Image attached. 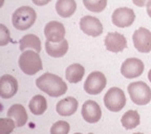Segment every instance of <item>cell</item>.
Segmentation results:
<instances>
[{"instance_id":"30bf717a","label":"cell","mask_w":151,"mask_h":134,"mask_svg":"<svg viewBox=\"0 0 151 134\" xmlns=\"http://www.w3.org/2000/svg\"><path fill=\"white\" fill-rule=\"evenodd\" d=\"M80 28L84 34L91 37H99L103 33V25L101 21L92 16H85L81 18Z\"/></svg>"},{"instance_id":"83f0119b","label":"cell","mask_w":151,"mask_h":134,"mask_svg":"<svg viewBox=\"0 0 151 134\" xmlns=\"http://www.w3.org/2000/svg\"><path fill=\"white\" fill-rule=\"evenodd\" d=\"M36 5H39V6H42V5H46L52 1V0H32Z\"/></svg>"},{"instance_id":"44dd1931","label":"cell","mask_w":151,"mask_h":134,"mask_svg":"<svg viewBox=\"0 0 151 134\" xmlns=\"http://www.w3.org/2000/svg\"><path fill=\"white\" fill-rule=\"evenodd\" d=\"M29 110L33 114L35 115H41L45 112V110L47 109V102L46 99L40 94H37L33 99L29 101L28 104Z\"/></svg>"},{"instance_id":"5b68a950","label":"cell","mask_w":151,"mask_h":134,"mask_svg":"<svg viewBox=\"0 0 151 134\" xmlns=\"http://www.w3.org/2000/svg\"><path fill=\"white\" fill-rule=\"evenodd\" d=\"M104 104L109 111L119 112L126 105V97L122 89L112 87L106 92L104 97Z\"/></svg>"},{"instance_id":"3957f363","label":"cell","mask_w":151,"mask_h":134,"mask_svg":"<svg viewBox=\"0 0 151 134\" xmlns=\"http://www.w3.org/2000/svg\"><path fill=\"white\" fill-rule=\"evenodd\" d=\"M37 14L31 6H21L17 9L13 14L12 22L15 28L19 31H25L34 25Z\"/></svg>"},{"instance_id":"8fae6325","label":"cell","mask_w":151,"mask_h":134,"mask_svg":"<svg viewBox=\"0 0 151 134\" xmlns=\"http://www.w3.org/2000/svg\"><path fill=\"white\" fill-rule=\"evenodd\" d=\"M82 116L85 120L89 124L98 123L102 118V110L101 107L97 102L88 100L82 106Z\"/></svg>"},{"instance_id":"f1b7e54d","label":"cell","mask_w":151,"mask_h":134,"mask_svg":"<svg viewBox=\"0 0 151 134\" xmlns=\"http://www.w3.org/2000/svg\"><path fill=\"white\" fill-rule=\"evenodd\" d=\"M147 14L151 18V1H149L148 4H147Z\"/></svg>"},{"instance_id":"4dcf8cb0","label":"cell","mask_w":151,"mask_h":134,"mask_svg":"<svg viewBox=\"0 0 151 134\" xmlns=\"http://www.w3.org/2000/svg\"><path fill=\"white\" fill-rule=\"evenodd\" d=\"M133 134H143V133H139V132H137V133H133Z\"/></svg>"},{"instance_id":"6da1fadb","label":"cell","mask_w":151,"mask_h":134,"mask_svg":"<svg viewBox=\"0 0 151 134\" xmlns=\"http://www.w3.org/2000/svg\"><path fill=\"white\" fill-rule=\"evenodd\" d=\"M37 87L42 92H45L50 97H61L67 91V84H65L59 75L46 72L36 80Z\"/></svg>"},{"instance_id":"2e32d148","label":"cell","mask_w":151,"mask_h":134,"mask_svg":"<svg viewBox=\"0 0 151 134\" xmlns=\"http://www.w3.org/2000/svg\"><path fill=\"white\" fill-rule=\"evenodd\" d=\"M45 50L47 54L52 58H61L65 56V54L68 50V42L64 39L61 42H50L46 40L45 42Z\"/></svg>"},{"instance_id":"4fadbf2b","label":"cell","mask_w":151,"mask_h":134,"mask_svg":"<svg viewBox=\"0 0 151 134\" xmlns=\"http://www.w3.org/2000/svg\"><path fill=\"white\" fill-rule=\"evenodd\" d=\"M106 49L111 52H120L127 47V40L124 35L119 33H109L105 37Z\"/></svg>"},{"instance_id":"4316f807","label":"cell","mask_w":151,"mask_h":134,"mask_svg":"<svg viewBox=\"0 0 151 134\" xmlns=\"http://www.w3.org/2000/svg\"><path fill=\"white\" fill-rule=\"evenodd\" d=\"M149 1H151V0H132V2L134 3V5H137V6H144V5L148 4Z\"/></svg>"},{"instance_id":"9c48e42d","label":"cell","mask_w":151,"mask_h":134,"mask_svg":"<svg viewBox=\"0 0 151 134\" xmlns=\"http://www.w3.org/2000/svg\"><path fill=\"white\" fill-rule=\"evenodd\" d=\"M111 19H112V23L118 27H128L134 22L135 14L131 9L120 7L113 12Z\"/></svg>"},{"instance_id":"8992f818","label":"cell","mask_w":151,"mask_h":134,"mask_svg":"<svg viewBox=\"0 0 151 134\" xmlns=\"http://www.w3.org/2000/svg\"><path fill=\"white\" fill-rule=\"evenodd\" d=\"M106 78L100 71H93L87 77L84 83V90L88 94H99L106 86Z\"/></svg>"},{"instance_id":"9a60e30c","label":"cell","mask_w":151,"mask_h":134,"mask_svg":"<svg viewBox=\"0 0 151 134\" xmlns=\"http://www.w3.org/2000/svg\"><path fill=\"white\" fill-rule=\"evenodd\" d=\"M78 101L75 97H69L58 102L56 110L61 116H70L76 113V111L78 109Z\"/></svg>"},{"instance_id":"7a4b0ae2","label":"cell","mask_w":151,"mask_h":134,"mask_svg":"<svg viewBox=\"0 0 151 134\" xmlns=\"http://www.w3.org/2000/svg\"><path fill=\"white\" fill-rule=\"evenodd\" d=\"M19 67L25 75H34L43 68L42 61L37 52L25 50L19 57Z\"/></svg>"},{"instance_id":"1f68e13d","label":"cell","mask_w":151,"mask_h":134,"mask_svg":"<svg viewBox=\"0 0 151 134\" xmlns=\"http://www.w3.org/2000/svg\"><path fill=\"white\" fill-rule=\"evenodd\" d=\"M75 134H82V133H75ZM88 134H92V133H88Z\"/></svg>"},{"instance_id":"cb8c5ba5","label":"cell","mask_w":151,"mask_h":134,"mask_svg":"<svg viewBox=\"0 0 151 134\" xmlns=\"http://www.w3.org/2000/svg\"><path fill=\"white\" fill-rule=\"evenodd\" d=\"M70 126L65 120H59L55 123L50 128V134H68Z\"/></svg>"},{"instance_id":"ffe728a7","label":"cell","mask_w":151,"mask_h":134,"mask_svg":"<svg viewBox=\"0 0 151 134\" xmlns=\"http://www.w3.org/2000/svg\"><path fill=\"white\" fill-rule=\"evenodd\" d=\"M85 69L81 64H71L65 70V77L69 83H79L84 77Z\"/></svg>"},{"instance_id":"603a6c76","label":"cell","mask_w":151,"mask_h":134,"mask_svg":"<svg viewBox=\"0 0 151 134\" xmlns=\"http://www.w3.org/2000/svg\"><path fill=\"white\" fill-rule=\"evenodd\" d=\"M84 6L93 13L102 12L107 5V0H83Z\"/></svg>"},{"instance_id":"ba28073f","label":"cell","mask_w":151,"mask_h":134,"mask_svg":"<svg viewBox=\"0 0 151 134\" xmlns=\"http://www.w3.org/2000/svg\"><path fill=\"white\" fill-rule=\"evenodd\" d=\"M144 63L137 58H129L123 62L121 66V73L126 79H134L137 78L144 71Z\"/></svg>"},{"instance_id":"484cf974","label":"cell","mask_w":151,"mask_h":134,"mask_svg":"<svg viewBox=\"0 0 151 134\" xmlns=\"http://www.w3.org/2000/svg\"><path fill=\"white\" fill-rule=\"evenodd\" d=\"M9 41V32L3 24H0V45L4 46Z\"/></svg>"},{"instance_id":"e0dca14e","label":"cell","mask_w":151,"mask_h":134,"mask_svg":"<svg viewBox=\"0 0 151 134\" xmlns=\"http://www.w3.org/2000/svg\"><path fill=\"white\" fill-rule=\"evenodd\" d=\"M7 118H13L15 120V124H16L17 127H22L27 122L28 116L25 111V108L22 105L15 104V105L9 107V111H7Z\"/></svg>"},{"instance_id":"7c38bea8","label":"cell","mask_w":151,"mask_h":134,"mask_svg":"<svg viewBox=\"0 0 151 134\" xmlns=\"http://www.w3.org/2000/svg\"><path fill=\"white\" fill-rule=\"evenodd\" d=\"M44 35L50 42H61L65 37V27L61 22L52 21L45 25Z\"/></svg>"},{"instance_id":"d4e9b609","label":"cell","mask_w":151,"mask_h":134,"mask_svg":"<svg viewBox=\"0 0 151 134\" xmlns=\"http://www.w3.org/2000/svg\"><path fill=\"white\" fill-rule=\"evenodd\" d=\"M15 127H16V124L13 122L11 118L0 120V134H9L11 132H13Z\"/></svg>"},{"instance_id":"f546056e","label":"cell","mask_w":151,"mask_h":134,"mask_svg":"<svg viewBox=\"0 0 151 134\" xmlns=\"http://www.w3.org/2000/svg\"><path fill=\"white\" fill-rule=\"evenodd\" d=\"M148 79H149V81L151 82V69L149 70V72H148Z\"/></svg>"},{"instance_id":"52a82bcc","label":"cell","mask_w":151,"mask_h":134,"mask_svg":"<svg viewBox=\"0 0 151 134\" xmlns=\"http://www.w3.org/2000/svg\"><path fill=\"white\" fill-rule=\"evenodd\" d=\"M133 45L135 49L139 52H151V32L145 27H139L133 33L132 36Z\"/></svg>"},{"instance_id":"277c9868","label":"cell","mask_w":151,"mask_h":134,"mask_svg":"<svg viewBox=\"0 0 151 134\" xmlns=\"http://www.w3.org/2000/svg\"><path fill=\"white\" fill-rule=\"evenodd\" d=\"M128 92L131 101L137 105H147L151 101V89L144 82H134L128 85Z\"/></svg>"},{"instance_id":"7402d4cb","label":"cell","mask_w":151,"mask_h":134,"mask_svg":"<svg viewBox=\"0 0 151 134\" xmlns=\"http://www.w3.org/2000/svg\"><path fill=\"white\" fill-rule=\"evenodd\" d=\"M139 114L137 110H129L126 113H124V115L121 118V123L124 128L127 130L134 129L135 127L139 125Z\"/></svg>"},{"instance_id":"5bb4252c","label":"cell","mask_w":151,"mask_h":134,"mask_svg":"<svg viewBox=\"0 0 151 134\" xmlns=\"http://www.w3.org/2000/svg\"><path fill=\"white\" fill-rule=\"evenodd\" d=\"M18 90V82L13 75H4L0 79V97L9 99L14 97Z\"/></svg>"},{"instance_id":"d6986e66","label":"cell","mask_w":151,"mask_h":134,"mask_svg":"<svg viewBox=\"0 0 151 134\" xmlns=\"http://www.w3.org/2000/svg\"><path fill=\"white\" fill-rule=\"evenodd\" d=\"M19 48L20 50L24 52L27 48H32L35 52H37L38 54L41 52V41L40 39L37 37L36 35H33V34H29V35H25L21 40L19 41Z\"/></svg>"},{"instance_id":"ac0fdd59","label":"cell","mask_w":151,"mask_h":134,"mask_svg":"<svg viewBox=\"0 0 151 134\" xmlns=\"http://www.w3.org/2000/svg\"><path fill=\"white\" fill-rule=\"evenodd\" d=\"M77 3L75 0H58L56 3V11L60 17L68 18L75 14Z\"/></svg>"}]
</instances>
